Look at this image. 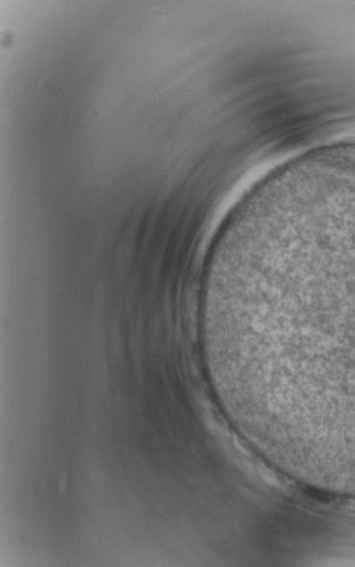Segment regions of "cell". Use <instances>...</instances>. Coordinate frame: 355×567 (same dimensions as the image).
<instances>
[{"mask_svg":"<svg viewBox=\"0 0 355 567\" xmlns=\"http://www.w3.org/2000/svg\"><path fill=\"white\" fill-rule=\"evenodd\" d=\"M265 363L313 422L355 432V185L314 195L250 240Z\"/></svg>","mask_w":355,"mask_h":567,"instance_id":"obj_1","label":"cell"}]
</instances>
